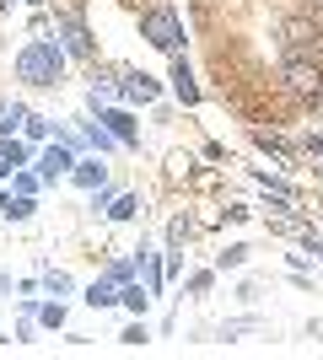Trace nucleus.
<instances>
[{
    "label": "nucleus",
    "instance_id": "2",
    "mask_svg": "<svg viewBox=\"0 0 323 360\" xmlns=\"http://www.w3.org/2000/svg\"><path fill=\"white\" fill-rule=\"evenodd\" d=\"M140 32H146V44L162 49V54H178V44H184V22H178L172 6H151V11L140 16Z\"/></svg>",
    "mask_w": 323,
    "mask_h": 360
},
{
    "label": "nucleus",
    "instance_id": "22",
    "mask_svg": "<svg viewBox=\"0 0 323 360\" xmlns=\"http://www.w3.org/2000/svg\"><path fill=\"white\" fill-rule=\"evenodd\" d=\"M210 280H215L210 269H200V274H189V290H194V296H200V290H210Z\"/></svg>",
    "mask_w": 323,
    "mask_h": 360
},
{
    "label": "nucleus",
    "instance_id": "6",
    "mask_svg": "<svg viewBox=\"0 0 323 360\" xmlns=\"http://www.w3.org/2000/svg\"><path fill=\"white\" fill-rule=\"evenodd\" d=\"M172 86H178V103H200V86H194V75H189V65H184V54H172Z\"/></svg>",
    "mask_w": 323,
    "mask_h": 360
},
{
    "label": "nucleus",
    "instance_id": "14",
    "mask_svg": "<svg viewBox=\"0 0 323 360\" xmlns=\"http://www.w3.org/2000/svg\"><path fill=\"white\" fill-rule=\"evenodd\" d=\"M0 156H6V162H11V167H22V162H27V146L6 135V146H0Z\"/></svg>",
    "mask_w": 323,
    "mask_h": 360
},
{
    "label": "nucleus",
    "instance_id": "10",
    "mask_svg": "<svg viewBox=\"0 0 323 360\" xmlns=\"http://www.w3.org/2000/svg\"><path fill=\"white\" fill-rule=\"evenodd\" d=\"M135 253H140V274H146V290L156 296V290H162V264H156L151 248H135Z\"/></svg>",
    "mask_w": 323,
    "mask_h": 360
},
{
    "label": "nucleus",
    "instance_id": "8",
    "mask_svg": "<svg viewBox=\"0 0 323 360\" xmlns=\"http://www.w3.org/2000/svg\"><path fill=\"white\" fill-rule=\"evenodd\" d=\"M97 124H108V129H113L124 146H135V119H129L124 108H108V113H97Z\"/></svg>",
    "mask_w": 323,
    "mask_h": 360
},
{
    "label": "nucleus",
    "instance_id": "19",
    "mask_svg": "<svg viewBox=\"0 0 323 360\" xmlns=\"http://www.w3.org/2000/svg\"><path fill=\"white\" fill-rule=\"evenodd\" d=\"M38 317H44L49 328H60V323H65V307H60V301H49V307H38Z\"/></svg>",
    "mask_w": 323,
    "mask_h": 360
},
{
    "label": "nucleus",
    "instance_id": "11",
    "mask_svg": "<svg viewBox=\"0 0 323 360\" xmlns=\"http://www.w3.org/2000/svg\"><path fill=\"white\" fill-rule=\"evenodd\" d=\"M119 301H124V307H129V312H146V307H151V290H140L135 285V280H124V285H119Z\"/></svg>",
    "mask_w": 323,
    "mask_h": 360
},
{
    "label": "nucleus",
    "instance_id": "5",
    "mask_svg": "<svg viewBox=\"0 0 323 360\" xmlns=\"http://www.w3.org/2000/svg\"><path fill=\"white\" fill-rule=\"evenodd\" d=\"M38 172H44V178H60V172H76V150L65 146V140H60V146H49L44 156H38Z\"/></svg>",
    "mask_w": 323,
    "mask_h": 360
},
{
    "label": "nucleus",
    "instance_id": "13",
    "mask_svg": "<svg viewBox=\"0 0 323 360\" xmlns=\"http://www.w3.org/2000/svg\"><path fill=\"white\" fill-rule=\"evenodd\" d=\"M135 210H140L135 194H124V199H113V210H108V215H113V221H135Z\"/></svg>",
    "mask_w": 323,
    "mask_h": 360
},
{
    "label": "nucleus",
    "instance_id": "21",
    "mask_svg": "<svg viewBox=\"0 0 323 360\" xmlns=\"http://www.w3.org/2000/svg\"><path fill=\"white\" fill-rule=\"evenodd\" d=\"M16 194L32 199V194H38V178H32V172H16Z\"/></svg>",
    "mask_w": 323,
    "mask_h": 360
},
{
    "label": "nucleus",
    "instance_id": "17",
    "mask_svg": "<svg viewBox=\"0 0 323 360\" xmlns=\"http://www.w3.org/2000/svg\"><path fill=\"white\" fill-rule=\"evenodd\" d=\"M189 231H194V226H189L184 215H178V221L167 226V242H172V248H184V242H189Z\"/></svg>",
    "mask_w": 323,
    "mask_h": 360
},
{
    "label": "nucleus",
    "instance_id": "16",
    "mask_svg": "<svg viewBox=\"0 0 323 360\" xmlns=\"http://www.w3.org/2000/svg\"><path fill=\"white\" fill-rule=\"evenodd\" d=\"M49 290H54V296H70V274L65 269H49V280H44Z\"/></svg>",
    "mask_w": 323,
    "mask_h": 360
},
{
    "label": "nucleus",
    "instance_id": "12",
    "mask_svg": "<svg viewBox=\"0 0 323 360\" xmlns=\"http://www.w3.org/2000/svg\"><path fill=\"white\" fill-rule=\"evenodd\" d=\"M87 301H92V307H113V301H119V290H113V280H97V285L87 290Z\"/></svg>",
    "mask_w": 323,
    "mask_h": 360
},
{
    "label": "nucleus",
    "instance_id": "24",
    "mask_svg": "<svg viewBox=\"0 0 323 360\" xmlns=\"http://www.w3.org/2000/svg\"><path fill=\"white\" fill-rule=\"evenodd\" d=\"M6 172H11V162H6V156H0V178H6Z\"/></svg>",
    "mask_w": 323,
    "mask_h": 360
},
{
    "label": "nucleus",
    "instance_id": "1",
    "mask_svg": "<svg viewBox=\"0 0 323 360\" xmlns=\"http://www.w3.org/2000/svg\"><path fill=\"white\" fill-rule=\"evenodd\" d=\"M65 70V44H27L16 54V81H27V86H54Z\"/></svg>",
    "mask_w": 323,
    "mask_h": 360
},
{
    "label": "nucleus",
    "instance_id": "20",
    "mask_svg": "<svg viewBox=\"0 0 323 360\" xmlns=\"http://www.w3.org/2000/svg\"><path fill=\"white\" fill-rule=\"evenodd\" d=\"M22 129H27V140H44V135H49V119H38V113H32Z\"/></svg>",
    "mask_w": 323,
    "mask_h": 360
},
{
    "label": "nucleus",
    "instance_id": "18",
    "mask_svg": "<svg viewBox=\"0 0 323 360\" xmlns=\"http://www.w3.org/2000/svg\"><path fill=\"white\" fill-rule=\"evenodd\" d=\"M243 258H248V248H243V242H232L227 253H221V269H237V264H243Z\"/></svg>",
    "mask_w": 323,
    "mask_h": 360
},
{
    "label": "nucleus",
    "instance_id": "3",
    "mask_svg": "<svg viewBox=\"0 0 323 360\" xmlns=\"http://www.w3.org/2000/svg\"><path fill=\"white\" fill-rule=\"evenodd\" d=\"M54 32H60V44H65V54H70V60H87V65L97 60V38H92V27H87L81 16L60 11V16H54Z\"/></svg>",
    "mask_w": 323,
    "mask_h": 360
},
{
    "label": "nucleus",
    "instance_id": "4",
    "mask_svg": "<svg viewBox=\"0 0 323 360\" xmlns=\"http://www.w3.org/2000/svg\"><path fill=\"white\" fill-rule=\"evenodd\" d=\"M119 97L124 103H156V81L146 70H124L119 75Z\"/></svg>",
    "mask_w": 323,
    "mask_h": 360
},
{
    "label": "nucleus",
    "instance_id": "9",
    "mask_svg": "<svg viewBox=\"0 0 323 360\" xmlns=\"http://www.w3.org/2000/svg\"><path fill=\"white\" fill-rule=\"evenodd\" d=\"M70 178H76L81 188H103V183H108V167H103V162H76V172H70Z\"/></svg>",
    "mask_w": 323,
    "mask_h": 360
},
{
    "label": "nucleus",
    "instance_id": "23",
    "mask_svg": "<svg viewBox=\"0 0 323 360\" xmlns=\"http://www.w3.org/2000/svg\"><path fill=\"white\" fill-rule=\"evenodd\" d=\"M108 280H113V285H124V280H129V264H124V258H119V264H108Z\"/></svg>",
    "mask_w": 323,
    "mask_h": 360
},
{
    "label": "nucleus",
    "instance_id": "7",
    "mask_svg": "<svg viewBox=\"0 0 323 360\" xmlns=\"http://www.w3.org/2000/svg\"><path fill=\"white\" fill-rule=\"evenodd\" d=\"M253 140H259V150H270V156H275L280 167H296V150L286 146V140H280L275 129H253Z\"/></svg>",
    "mask_w": 323,
    "mask_h": 360
},
{
    "label": "nucleus",
    "instance_id": "15",
    "mask_svg": "<svg viewBox=\"0 0 323 360\" xmlns=\"http://www.w3.org/2000/svg\"><path fill=\"white\" fill-rule=\"evenodd\" d=\"M32 215V199L22 194V199H11V205H6V221H27Z\"/></svg>",
    "mask_w": 323,
    "mask_h": 360
}]
</instances>
